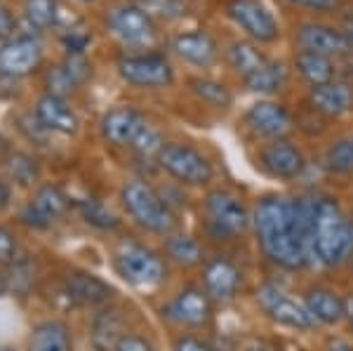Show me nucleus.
I'll use <instances>...</instances> for the list:
<instances>
[{"label": "nucleus", "instance_id": "18", "mask_svg": "<svg viewBox=\"0 0 353 351\" xmlns=\"http://www.w3.org/2000/svg\"><path fill=\"white\" fill-rule=\"evenodd\" d=\"M259 163L276 179H297L306 168L304 154L288 139H271L261 146Z\"/></svg>", "mask_w": 353, "mask_h": 351}, {"label": "nucleus", "instance_id": "27", "mask_svg": "<svg viewBox=\"0 0 353 351\" xmlns=\"http://www.w3.org/2000/svg\"><path fill=\"white\" fill-rule=\"evenodd\" d=\"M294 69H297V73L311 88L334 81V61L323 54L297 52V57H294Z\"/></svg>", "mask_w": 353, "mask_h": 351}, {"label": "nucleus", "instance_id": "28", "mask_svg": "<svg viewBox=\"0 0 353 351\" xmlns=\"http://www.w3.org/2000/svg\"><path fill=\"white\" fill-rule=\"evenodd\" d=\"M226 59H229V64L238 73H241L243 81H245V78H250L254 71H259L261 66L269 61V57L261 52V50L254 43H250V41H233L229 45V50H226Z\"/></svg>", "mask_w": 353, "mask_h": 351}, {"label": "nucleus", "instance_id": "8", "mask_svg": "<svg viewBox=\"0 0 353 351\" xmlns=\"http://www.w3.org/2000/svg\"><path fill=\"white\" fill-rule=\"evenodd\" d=\"M106 26L123 45H132V48L149 45L156 38L153 19L134 3L113 5L106 14Z\"/></svg>", "mask_w": 353, "mask_h": 351}, {"label": "nucleus", "instance_id": "32", "mask_svg": "<svg viewBox=\"0 0 353 351\" xmlns=\"http://www.w3.org/2000/svg\"><path fill=\"white\" fill-rule=\"evenodd\" d=\"M189 85H191V92L198 99H203L205 104L217 106V109H229L231 106L233 94L224 83L212 81V78H191Z\"/></svg>", "mask_w": 353, "mask_h": 351}, {"label": "nucleus", "instance_id": "45", "mask_svg": "<svg viewBox=\"0 0 353 351\" xmlns=\"http://www.w3.org/2000/svg\"><path fill=\"white\" fill-rule=\"evenodd\" d=\"M10 198H12V189H10L8 182L0 179V210H5L10 205Z\"/></svg>", "mask_w": 353, "mask_h": 351}, {"label": "nucleus", "instance_id": "31", "mask_svg": "<svg viewBox=\"0 0 353 351\" xmlns=\"http://www.w3.org/2000/svg\"><path fill=\"white\" fill-rule=\"evenodd\" d=\"M8 290L17 295H28L36 285V262L28 254H19L12 264L8 267Z\"/></svg>", "mask_w": 353, "mask_h": 351}, {"label": "nucleus", "instance_id": "23", "mask_svg": "<svg viewBox=\"0 0 353 351\" xmlns=\"http://www.w3.org/2000/svg\"><path fill=\"white\" fill-rule=\"evenodd\" d=\"M172 50L184 61H189L193 66H201V69L212 66L219 54V48H217V43H214V38L205 31H191V33H179V36H174Z\"/></svg>", "mask_w": 353, "mask_h": 351}, {"label": "nucleus", "instance_id": "14", "mask_svg": "<svg viewBox=\"0 0 353 351\" xmlns=\"http://www.w3.org/2000/svg\"><path fill=\"white\" fill-rule=\"evenodd\" d=\"M43 64V45L33 36H12L0 45V76L24 78Z\"/></svg>", "mask_w": 353, "mask_h": 351}, {"label": "nucleus", "instance_id": "35", "mask_svg": "<svg viewBox=\"0 0 353 351\" xmlns=\"http://www.w3.org/2000/svg\"><path fill=\"white\" fill-rule=\"evenodd\" d=\"M24 12L31 26L52 28L59 21V3L57 0H24Z\"/></svg>", "mask_w": 353, "mask_h": 351}, {"label": "nucleus", "instance_id": "1", "mask_svg": "<svg viewBox=\"0 0 353 351\" xmlns=\"http://www.w3.org/2000/svg\"><path fill=\"white\" fill-rule=\"evenodd\" d=\"M252 226L261 252L271 264L288 271H297L311 264L309 248L292 217V198L278 194L261 196L252 212Z\"/></svg>", "mask_w": 353, "mask_h": 351}, {"label": "nucleus", "instance_id": "44", "mask_svg": "<svg viewBox=\"0 0 353 351\" xmlns=\"http://www.w3.org/2000/svg\"><path fill=\"white\" fill-rule=\"evenodd\" d=\"M14 28H17V21H14V17L12 12L8 10V5L0 0V38H12L14 36Z\"/></svg>", "mask_w": 353, "mask_h": 351}, {"label": "nucleus", "instance_id": "7", "mask_svg": "<svg viewBox=\"0 0 353 351\" xmlns=\"http://www.w3.org/2000/svg\"><path fill=\"white\" fill-rule=\"evenodd\" d=\"M118 73L134 88H168L174 81V69L165 54H128L118 59Z\"/></svg>", "mask_w": 353, "mask_h": 351}, {"label": "nucleus", "instance_id": "38", "mask_svg": "<svg viewBox=\"0 0 353 351\" xmlns=\"http://www.w3.org/2000/svg\"><path fill=\"white\" fill-rule=\"evenodd\" d=\"M163 146H165L163 137H161V134H158L151 126H146V128L139 132V137H137V139L132 141V149H134L141 158H156V161H158V156H161Z\"/></svg>", "mask_w": 353, "mask_h": 351}, {"label": "nucleus", "instance_id": "43", "mask_svg": "<svg viewBox=\"0 0 353 351\" xmlns=\"http://www.w3.org/2000/svg\"><path fill=\"white\" fill-rule=\"evenodd\" d=\"M288 3L304 10H313V12H330V10L337 8L339 0H288Z\"/></svg>", "mask_w": 353, "mask_h": 351}, {"label": "nucleus", "instance_id": "40", "mask_svg": "<svg viewBox=\"0 0 353 351\" xmlns=\"http://www.w3.org/2000/svg\"><path fill=\"white\" fill-rule=\"evenodd\" d=\"M172 351H217L208 339L198 335H179L172 342Z\"/></svg>", "mask_w": 353, "mask_h": 351}, {"label": "nucleus", "instance_id": "39", "mask_svg": "<svg viewBox=\"0 0 353 351\" xmlns=\"http://www.w3.org/2000/svg\"><path fill=\"white\" fill-rule=\"evenodd\" d=\"M19 254L21 250L14 231L8 229V226H0V267H10Z\"/></svg>", "mask_w": 353, "mask_h": 351}, {"label": "nucleus", "instance_id": "48", "mask_svg": "<svg viewBox=\"0 0 353 351\" xmlns=\"http://www.w3.org/2000/svg\"><path fill=\"white\" fill-rule=\"evenodd\" d=\"M346 307H349V316H346V319H351V323H353V299L351 302H346Z\"/></svg>", "mask_w": 353, "mask_h": 351}, {"label": "nucleus", "instance_id": "49", "mask_svg": "<svg viewBox=\"0 0 353 351\" xmlns=\"http://www.w3.org/2000/svg\"><path fill=\"white\" fill-rule=\"evenodd\" d=\"M349 262H351V269H353V257H351V259H349Z\"/></svg>", "mask_w": 353, "mask_h": 351}, {"label": "nucleus", "instance_id": "4", "mask_svg": "<svg viewBox=\"0 0 353 351\" xmlns=\"http://www.w3.org/2000/svg\"><path fill=\"white\" fill-rule=\"evenodd\" d=\"M113 269L125 283L134 288H158L168 279V262L137 241H125L113 254Z\"/></svg>", "mask_w": 353, "mask_h": 351}, {"label": "nucleus", "instance_id": "24", "mask_svg": "<svg viewBox=\"0 0 353 351\" xmlns=\"http://www.w3.org/2000/svg\"><path fill=\"white\" fill-rule=\"evenodd\" d=\"M90 64L83 54H68L61 64L48 71V90L50 94L57 97H66V94L76 92L81 85L88 81Z\"/></svg>", "mask_w": 353, "mask_h": 351}, {"label": "nucleus", "instance_id": "46", "mask_svg": "<svg viewBox=\"0 0 353 351\" xmlns=\"http://www.w3.org/2000/svg\"><path fill=\"white\" fill-rule=\"evenodd\" d=\"M344 33H346V41H349V52L353 54V17H349V19H346Z\"/></svg>", "mask_w": 353, "mask_h": 351}, {"label": "nucleus", "instance_id": "9", "mask_svg": "<svg viewBox=\"0 0 353 351\" xmlns=\"http://www.w3.org/2000/svg\"><path fill=\"white\" fill-rule=\"evenodd\" d=\"M257 302L259 307L269 314L271 321H276L278 325L292 328V330H311L316 325V321L311 319V314L306 311L304 302H297L283 290L276 283H264L257 290Z\"/></svg>", "mask_w": 353, "mask_h": 351}, {"label": "nucleus", "instance_id": "2", "mask_svg": "<svg viewBox=\"0 0 353 351\" xmlns=\"http://www.w3.org/2000/svg\"><path fill=\"white\" fill-rule=\"evenodd\" d=\"M309 257L323 267H341L353 257V219L330 196H313Z\"/></svg>", "mask_w": 353, "mask_h": 351}, {"label": "nucleus", "instance_id": "41", "mask_svg": "<svg viewBox=\"0 0 353 351\" xmlns=\"http://www.w3.org/2000/svg\"><path fill=\"white\" fill-rule=\"evenodd\" d=\"M61 43H64L68 54H83L85 48H88V43H90V36L85 31H81V28H71V31L61 38Z\"/></svg>", "mask_w": 353, "mask_h": 351}, {"label": "nucleus", "instance_id": "13", "mask_svg": "<svg viewBox=\"0 0 353 351\" xmlns=\"http://www.w3.org/2000/svg\"><path fill=\"white\" fill-rule=\"evenodd\" d=\"M226 12L257 43H273L281 36L278 21L259 0H229Z\"/></svg>", "mask_w": 353, "mask_h": 351}, {"label": "nucleus", "instance_id": "42", "mask_svg": "<svg viewBox=\"0 0 353 351\" xmlns=\"http://www.w3.org/2000/svg\"><path fill=\"white\" fill-rule=\"evenodd\" d=\"M113 351H153V344L146 337L128 332V335H123L118 339V344L113 347Z\"/></svg>", "mask_w": 353, "mask_h": 351}, {"label": "nucleus", "instance_id": "12", "mask_svg": "<svg viewBox=\"0 0 353 351\" xmlns=\"http://www.w3.org/2000/svg\"><path fill=\"white\" fill-rule=\"evenodd\" d=\"M243 288V271L226 254L208 259L203 267V290L214 304H229Z\"/></svg>", "mask_w": 353, "mask_h": 351}, {"label": "nucleus", "instance_id": "15", "mask_svg": "<svg viewBox=\"0 0 353 351\" xmlns=\"http://www.w3.org/2000/svg\"><path fill=\"white\" fill-rule=\"evenodd\" d=\"M294 43H297L299 52H313L323 57H344L349 54V41L346 33L334 26L318 24V21H304L294 31Z\"/></svg>", "mask_w": 353, "mask_h": 351}, {"label": "nucleus", "instance_id": "5", "mask_svg": "<svg viewBox=\"0 0 353 351\" xmlns=\"http://www.w3.org/2000/svg\"><path fill=\"white\" fill-rule=\"evenodd\" d=\"M252 214L236 194L214 189L205 196V229L214 241H233L248 231Z\"/></svg>", "mask_w": 353, "mask_h": 351}, {"label": "nucleus", "instance_id": "34", "mask_svg": "<svg viewBox=\"0 0 353 351\" xmlns=\"http://www.w3.org/2000/svg\"><path fill=\"white\" fill-rule=\"evenodd\" d=\"M323 166L332 174H353V137H344L330 144Z\"/></svg>", "mask_w": 353, "mask_h": 351}, {"label": "nucleus", "instance_id": "22", "mask_svg": "<svg viewBox=\"0 0 353 351\" xmlns=\"http://www.w3.org/2000/svg\"><path fill=\"white\" fill-rule=\"evenodd\" d=\"M304 307L311 319L321 325H337L349 316L346 299L330 288H311L304 295Z\"/></svg>", "mask_w": 353, "mask_h": 351}, {"label": "nucleus", "instance_id": "3", "mask_svg": "<svg viewBox=\"0 0 353 351\" xmlns=\"http://www.w3.org/2000/svg\"><path fill=\"white\" fill-rule=\"evenodd\" d=\"M121 201L134 224L158 236H168L174 231V210L163 201V196L144 179H130L121 191Z\"/></svg>", "mask_w": 353, "mask_h": 351}, {"label": "nucleus", "instance_id": "17", "mask_svg": "<svg viewBox=\"0 0 353 351\" xmlns=\"http://www.w3.org/2000/svg\"><path fill=\"white\" fill-rule=\"evenodd\" d=\"M59 292L71 307H104L113 297L109 283L88 271H71L61 283Z\"/></svg>", "mask_w": 353, "mask_h": 351}, {"label": "nucleus", "instance_id": "21", "mask_svg": "<svg viewBox=\"0 0 353 351\" xmlns=\"http://www.w3.org/2000/svg\"><path fill=\"white\" fill-rule=\"evenodd\" d=\"M309 106L323 118H339L353 109V90L346 83H325L316 85L309 92Z\"/></svg>", "mask_w": 353, "mask_h": 351}, {"label": "nucleus", "instance_id": "11", "mask_svg": "<svg viewBox=\"0 0 353 351\" xmlns=\"http://www.w3.org/2000/svg\"><path fill=\"white\" fill-rule=\"evenodd\" d=\"M68 208H71V201L59 186L43 184L24 205V210L19 212V219L28 229H50L54 222L64 217Z\"/></svg>", "mask_w": 353, "mask_h": 351}, {"label": "nucleus", "instance_id": "10", "mask_svg": "<svg viewBox=\"0 0 353 351\" xmlns=\"http://www.w3.org/2000/svg\"><path fill=\"white\" fill-rule=\"evenodd\" d=\"M212 299L203 288H184L163 307V316L181 328H208L214 319Z\"/></svg>", "mask_w": 353, "mask_h": 351}, {"label": "nucleus", "instance_id": "33", "mask_svg": "<svg viewBox=\"0 0 353 351\" xmlns=\"http://www.w3.org/2000/svg\"><path fill=\"white\" fill-rule=\"evenodd\" d=\"M76 210L78 214L94 229L101 231H113L121 226V219L113 214L109 208L101 201H94V198H85V201H76Z\"/></svg>", "mask_w": 353, "mask_h": 351}, {"label": "nucleus", "instance_id": "36", "mask_svg": "<svg viewBox=\"0 0 353 351\" xmlns=\"http://www.w3.org/2000/svg\"><path fill=\"white\" fill-rule=\"evenodd\" d=\"M134 5H139L151 19H161V21L181 19V17L189 12V3L186 0H134Z\"/></svg>", "mask_w": 353, "mask_h": 351}, {"label": "nucleus", "instance_id": "37", "mask_svg": "<svg viewBox=\"0 0 353 351\" xmlns=\"http://www.w3.org/2000/svg\"><path fill=\"white\" fill-rule=\"evenodd\" d=\"M8 172L19 186H28V184H33L38 179L41 168H38L36 158H31L28 154H19V151H17V154H10V158H8Z\"/></svg>", "mask_w": 353, "mask_h": 351}, {"label": "nucleus", "instance_id": "16", "mask_svg": "<svg viewBox=\"0 0 353 351\" xmlns=\"http://www.w3.org/2000/svg\"><path fill=\"white\" fill-rule=\"evenodd\" d=\"M245 123L254 134L266 139H285L294 130V118L278 101H254L245 113Z\"/></svg>", "mask_w": 353, "mask_h": 351}, {"label": "nucleus", "instance_id": "50", "mask_svg": "<svg viewBox=\"0 0 353 351\" xmlns=\"http://www.w3.org/2000/svg\"><path fill=\"white\" fill-rule=\"evenodd\" d=\"M83 3H92V0H83Z\"/></svg>", "mask_w": 353, "mask_h": 351}, {"label": "nucleus", "instance_id": "30", "mask_svg": "<svg viewBox=\"0 0 353 351\" xmlns=\"http://www.w3.org/2000/svg\"><path fill=\"white\" fill-rule=\"evenodd\" d=\"M288 81V69L281 64V61H266L259 71H254L250 78H245V85H248L252 92H261V94H271L283 90V85Z\"/></svg>", "mask_w": 353, "mask_h": 351}, {"label": "nucleus", "instance_id": "47", "mask_svg": "<svg viewBox=\"0 0 353 351\" xmlns=\"http://www.w3.org/2000/svg\"><path fill=\"white\" fill-rule=\"evenodd\" d=\"M8 290V276L3 274V269H0V295Z\"/></svg>", "mask_w": 353, "mask_h": 351}, {"label": "nucleus", "instance_id": "20", "mask_svg": "<svg viewBox=\"0 0 353 351\" xmlns=\"http://www.w3.org/2000/svg\"><path fill=\"white\" fill-rule=\"evenodd\" d=\"M36 121L41 123L48 132L64 134V137L76 134L78 128H81V121H78L76 111L68 106V101L64 97H57V94H50V92L38 99Z\"/></svg>", "mask_w": 353, "mask_h": 351}, {"label": "nucleus", "instance_id": "19", "mask_svg": "<svg viewBox=\"0 0 353 351\" xmlns=\"http://www.w3.org/2000/svg\"><path fill=\"white\" fill-rule=\"evenodd\" d=\"M146 123L144 113H139L132 106H116V109L106 111L99 123L101 137L113 146H132V141L139 137Z\"/></svg>", "mask_w": 353, "mask_h": 351}, {"label": "nucleus", "instance_id": "25", "mask_svg": "<svg viewBox=\"0 0 353 351\" xmlns=\"http://www.w3.org/2000/svg\"><path fill=\"white\" fill-rule=\"evenodd\" d=\"M26 351H73V337L61 321H43L31 330Z\"/></svg>", "mask_w": 353, "mask_h": 351}, {"label": "nucleus", "instance_id": "29", "mask_svg": "<svg viewBox=\"0 0 353 351\" xmlns=\"http://www.w3.org/2000/svg\"><path fill=\"white\" fill-rule=\"evenodd\" d=\"M128 332H123V319L118 311H101L92 323V342L97 349H111L118 344V339Z\"/></svg>", "mask_w": 353, "mask_h": 351}, {"label": "nucleus", "instance_id": "6", "mask_svg": "<svg viewBox=\"0 0 353 351\" xmlns=\"http://www.w3.org/2000/svg\"><path fill=\"white\" fill-rule=\"evenodd\" d=\"M158 166L172 179L186 186H205L214 177L212 163L208 161V156H203L196 146L179 144V141H170L163 146Z\"/></svg>", "mask_w": 353, "mask_h": 351}, {"label": "nucleus", "instance_id": "26", "mask_svg": "<svg viewBox=\"0 0 353 351\" xmlns=\"http://www.w3.org/2000/svg\"><path fill=\"white\" fill-rule=\"evenodd\" d=\"M165 254H168V259H172L174 264H179V267H198V264H203L205 259V250L201 245V241L193 239L189 234H168L165 236Z\"/></svg>", "mask_w": 353, "mask_h": 351}]
</instances>
